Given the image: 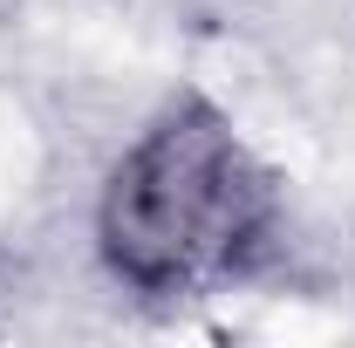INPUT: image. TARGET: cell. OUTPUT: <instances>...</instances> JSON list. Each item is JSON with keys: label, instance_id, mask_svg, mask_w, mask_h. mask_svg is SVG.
I'll list each match as a JSON object with an SVG mask.
<instances>
[{"label": "cell", "instance_id": "cell-1", "mask_svg": "<svg viewBox=\"0 0 355 348\" xmlns=\"http://www.w3.org/2000/svg\"><path fill=\"white\" fill-rule=\"evenodd\" d=\"M280 232V177L212 96H171L96 191V253L150 301L246 280Z\"/></svg>", "mask_w": 355, "mask_h": 348}]
</instances>
